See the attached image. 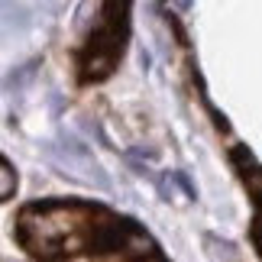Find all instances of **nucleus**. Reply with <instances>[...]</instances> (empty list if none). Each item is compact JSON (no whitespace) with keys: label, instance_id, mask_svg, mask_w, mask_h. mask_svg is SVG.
<instances>
[{"label":"nucleus","instance_id":"f257e3e1","mask_svg":"<svg viewBox=\"0 0 262 262\" xmlns=\"http://www.w3.org/2000/svg\"><path fill=\"white\" fill-rule=\"evenodd\" d=\"M13 194V168H10V162H4V198Z\"/></svg>","mask_w":262,"mask_h":262}]
</instances>
